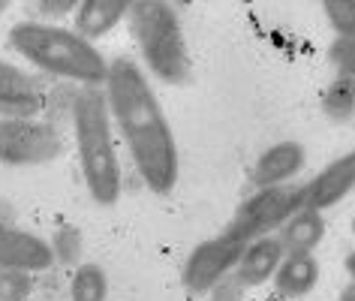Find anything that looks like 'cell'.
I'll list each match as a JSON object with an SVG mask.
<instances>
[{
    "label": "cell",
    "mask_w": 355,
    "mask_h": 301,
    "mask_svg": "<svg viewBox=\"0 0 355 301\" xmlns=\"http://www.w3.org/2000/svg\"><path fill=\"white\" fill-rule=\"evenodd\" d=\"M304 163H307V150L301 141H295V139L277 141V145L265 148L259 154V160L253 163L250 181L256 190L283 187V184H292V178L304 169Z\"/></svg>",
    "instance_id": "10"
},
{
    "label": "cell",
    "mask_w": 355,
    "mask_h": 301,
    "mask_svg": "<svg viewBox=\"0 0 355 301\" xmlns=\"http://www.w3.org/2000/svg\"><path fill=\"white\" fill-rule=\"evenodd\" d=\"M64 139L49 121L3 118L0 121V163L3 166H46L58 160Z\"/></svg>",
    "instance_id": "7"
},
{
    "label": "cell",
    "mask_w": 355,
    "mask_h": 301,
    "mask_svg": "<svg viewBox=\"0 0 355 301\" xmlns=\"http://www.w3.org/2000/svg\"><path fill=\"white\" fill-rule=\"evenodd\" d=\"M343 268L346 274H349V283H355V250L346 253V259H343Z\"/></svg>",
    "instance_id": "23"
},
{
    "label": "cell",
    "mask_w": 355,
    "mask_h": 301,
    "mask_svg": "<svg viewBox=\"0 0 355 301\" xmlns=\"http://www.w3.org/2000/svg\"><path fill=\"white\" fill-rule=\"evenodd\" d=\"M283 256H286V253H283L277 235L256 238V241H250V244L244 247L241 259H238L235 271H232V280L241 289L265 286L268 280H274V274H277Z\"/></svg>",
    "instance_id": "11"
},
{
    "label": "cell",
    "mask_w": 355,
    "mask_h": 301,
    "mask_svg": "<svg viewBox=\"0 0 355 301\" xmlns=\"http://www.w3.org/2000/svg\"><path fill=\"white\" fill-rule=\"evenodd\" d=\"M325 238V217L319 211L301 208L298 214H292L286 223L277 229V241L286 256H307L316 253V247Z\"/></svg>",
    "instance_id": "14"
},
{
    "label": "cell",
    "mask_w": 355,
    "mask_h": 301,
    "mask_svg": "<svg viewBox=\"0 0 355 301\" xmlns=\"http://www.w3.org/2000/svg\"><path fill=\"white\" fill-rule=\"evenodd\" d=\"M127 0H82L73 12V31L87 42H96L105 33H112L121 22H127Z\"/></svg>",
    "instance_id": "13"
},
{
    "label": "cell",
    "mask_w": 355,
    "mask_h": 301,
    "mask_svg": "<svg viewBox=\"0 0 355 301\" xmlns=\"http://www.w3.org/2000/svg\"><path fill=\"white\" fill-rule=\"evenodd\" d=\"M10 46L24 60L49 76H60L82 87H103L109 76V60L100 49L76 31L51 22H19L10 28Z\"/></svg>",
    "instance_id": "2"
},
{
    "label": "cell",
    "mask_w": 355,
    "mask_h": 301,
    "mask_svg": "<svg viewBox=\"0 0 355 301\" xmlns=\"http://www.w3.org/2000/svg\"><path fill=\"white\" fill-rule=\"evenodd\" d=\"M51 253H55V262H64V265H82V232L76 226H60L55 229L51 235Z\"/></svg>",
    "instance_id": "18"
},
{
    "label": "cell",
    "mask_w": 355,
    "mask_h": 301,
    "mask_svg": "<svg viewBox=\"0 0 355 301\" xmlns=\"http://www.w3.org/2000/svg\"><path fill=\"white\" fill-rule=\"evenodd\" d=\"M352 193H355V150H346L337 160L325 163L307 184H301L304 208L319 211V214L340 205Z\"/></svg>",
    "instance_id": "8"
},
{
    "label": "cell",
    "mask_w": 355,
    "mask_h": 301,
    "mask_svg": "<svg viewBox=\"0 0 355 301\" xmlns=\"http://www.w3.org/2000/svg\"><path fill=\"white\" fill-rule=\"evenodd\" d=\"M349 226H352V235H355V217H352V223H349Z\"/></svg>",
    "instance_id": "26"
},
{
    "label": "cell",
    "mask_w": 355,
    "mask_h": 301,
    "mask_svg": "<svg viewBox=\"0 0 355 301\" xmlns=\"http://www.w3.org/2000/svg\"><path fill=\"white\" fill-rule=\"evenodd\" d=\"M31 289H33L31 274L0 268V301H28Z\"/></svg>",
    "instance_id": "21"
},
{
    "label": "cell",
    "mask_w": 355,
    "mask_h": 301,
    "mask_svg": "<svg viewBox=\"0 0 355 301\" xmlns=\"http://www.w3.org/2000/svg\"><path fill=\"white\" fill-rule=\"evenodd\" d=\"M319 274H322V268H319V259L313 253L283 256V262H280V268H277V274H274L271 283H274V292H277L280 298L295 301V298H304L316 289Z\"/></svg>",
    "instance_id": "15"
},
{
    "label": "cell",
    "mask_w": 355,
    "mask_h": 301,
    "mask_svg": "<svg viewBox=\"0 0 355 301\" xmlns=\"http://www.w3.org/2000/svg\"><path fill=\"white\" fill-rule=\"evenodd\" d=\"M112 114L103 87H82L73 100V130L78 163L87 184V193L96 205H114L121 199V160L112 139Z\"/></svg>",
    "instance_id": "3"
},
{
    "label": "cell",
    "mask_w": 355,
    "mask_h": 301,
    "mask_svg": "<svg viewBox=\"0 0 355 301\" xmlns=\"http://www.w3.org/2000/svg\"><path fill=\"white\" fill-rule=\"evenodd\" d=\"M247 241L223 229L214 238H205L196 244L181 268V283L190 295H211L214 286H220L226 277H232L238 259H241Z\"/></svg>",
    "instance_id": "6"
},
{
    "label": "cell",
    "mask_w": 355,
    "mask_h": 301,
    "mask_svg": "<svg viewBox=\"0 0 355 301\" xmlns=\"http://www.w3.org/2000/svg\"><path fill=\"white\" fill-rule=\"evenodd\" d=\"M40 109L42 91L37 78L10 60H0V112L10 118H33Z\"/></svg>",
    "instance_id": "12"
},
{
    "label": "cell",
    "mask_w": 355,
    "mask_h": 301,
    "mask_svg": "<svg viewBox=\"0 0 355 301\" xmlns=\"http://www.w3.org/2000/svg\"><path fill=\"white\" fill-rule=\"evenodd\" d=\"M40 10L46 12V15H67V12H76V3L73 0H64V3H40Z\"/></svg>",
    "instance_id": "22"
},
{
    "label": "cell",
    "mask_w": 355,
    "mask_h": 301,
    "mask_svg": "<svg viewBox=\"0 0 355 301\" xmlns=\"http://www.w3.org/2000/svg\"><path fill=\"white\" fill-rule=\"evenodd\" d=\"M328 60L337 69V78L355 82V37H337L328 49Z\"/></svg>",
    "instance_id": "20"
},
{
    "label": "cell",
    "mask_w": 355,
    "mask_h": 301,
    "mask_svg": "<svg viewBox=\"0 0 355 301\" xmlns=\"http://www.w3.org/2000/svg\"><path fill=\"white\" fill-rule=\"evenodd\" d=\"M304 208V196H301V184H283V187H262L250 193L241 205H238L235 217L229 220V232L238 235L241 241H256L265 235H277V229L286 223L292 214Z\"/></svg>",
    "instance_id": "5"
},
{
    "label": "cell",
    "mask_w": 355,
    "mask_h": 301,
    "mask_svg": "<svg viewBox=\"0 0 355 301\" xmlns=\"http://www.w3.org/2000/svg\"><path fill=\"white\" fill-rule=\"evenodd\" d=\"M352 85H355V82H352Z\"/></svg>",
    "instance_id": "27"
},
{
    "label": "cell",
    "mask_w": 355,
    "mask_h": 301,
    "mask_svg": "<svg viewBox=\"0 0 355 301\" xmlns=\"http://www.w3.org/2000/svg\"><path fill=\"white\" fill-rule=\"evenodd\" d=\"M130 33L139 46L141 64L163 85H184L193 73L181 15L166 0H136L127 12Z\"/></svg>",
    "instance_id": "4"
},
{
    "label": "cell",
    "mask_w": 355,
    "mask_h": 301,
    "mask_svg": "<svg viewBox=\"0 0 355 301\" xmlns=\"http://www.w3.org/2000/svg\"><path fill=\"white\" fill-rule=\"evenodd\" d=\"M69 301H109V277H105L103 265H78L73 274V286H69Z\"/></svg>",
    "instance_id": "16"
},
{
    "label": "cell",
    "mask_w": 355,
    "mask_h": 301,
    "mask_svg": "<svg viewBox=\"0 0 355 301\" xmlns=\"http://www.w3.org/2000/svg\"><path fill=\"white\" fill-rule=\"evenodd\" d=\"M3 10H6V3H3V0H0V15H3Z\"/></svg>",
    "instance_id": "25"
},
{
    "label": "cell",
    "mask_w": 355,
    "mask_h": 301,
    "mask_svg": "<svg viewBox=\"0 0 355 301\" xmlns=\"http://www.w3.org/2000/svg\"><path fill=\"white\" fill-rule=\"evenodd\" d=\"M337 301H355V283H346L340 289V295H337Z\"/></svg>",
    "instance_id": "24"
},
{
    "label": "cell",
    "mask_w": 355,
    "mask_h": 301,
    "mask_svg": "<svg viewBox=\"0 0 355 301\" xmlns=\"http://www.w3.org/2000/svg\"><path fill=\"white\" fill-rule=\"evenodd\" d=\"M105 103H109L112 123L121 130L123 145L136 163L139 178L157 196H168L178 187L181 157L163 105H159L148 73L136 60L114 58L109 60L105 76Z\"/></svg>",
    "instance_id": "1"
},
{
    "label": "cell",
    "mask_w": 355,
    "mask_h": 301,
    "mask_svg": "<svg viewBox=\"0 0 355 301\" xmlns=\"http://www.w3.org/2000/svg\"><path fill=\"white\" fill-rule=\"evenodd\" d=\"M55 265V253L46 238L0 223V268H12L24 274H37Z\"/></svg>",
    "instance_id": "9"
},
{
    "label": "cell",
    "mask_w": 355,
    "mask_h": 301,
    "mask_svg": "<svg viewBox=\"0 0 355 301\" xmlns=\"http://www.w3.org/2000/svg\"><path fill=\"white\" fill-rule=\"evenodd\" d=\"M322 12L337 37H355V0H325Z\"/></svg>",
    "instance_id": "19"
},
{
    "label": "cell",
    "mask_w": 355,
    "mask_h": 301,
    "mask_svg": "<svg viewBox=\"0 0 355 301\" xmlns=\"http://www.w3.org/2000/svg\"><path fill=\"white\" fill-rule=\"evenodd\" d=\"M322 112L334 123H346L355 118V85L349 78H334L322 91Z\"/></svg>",
    "instance_id": "17"
}]
</instances>
